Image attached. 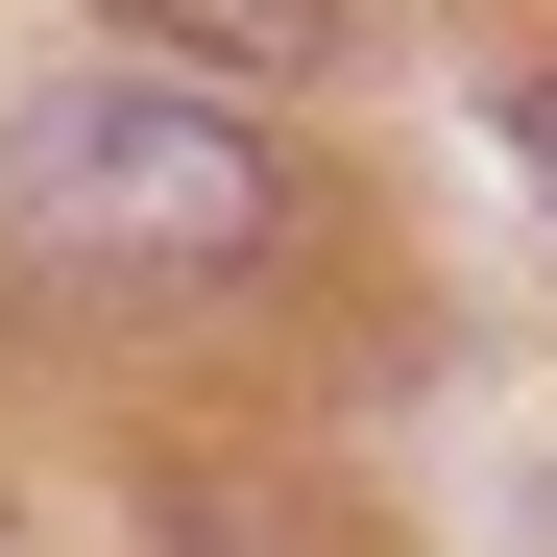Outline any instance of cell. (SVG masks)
Returning a JSON list of instances; mask_svg holds the SVG:
<instances>
[{
	"label": "cell",
	"mask_w": 557,
	"mask_h": 557,
	"mask_svg": "<svg viewBox=\"0 0 557 557\" xmlns=\"http://www.w3.org/2000/svg\"><path fill=\"white\" fill-rule=\"evenodd\" d=\"M292 243V170L219 98H49L0 122V267H73V292H219V267Z\"/></svg>",
	"instance_id": "obj_1"
},
{
	"label": "cell",
	"mask_w": 557,
	"mask_h": 557,
	"mask_svg": "<svg viewBox=\"0 0 557 557\" xmlns=\"http://www.w3.org/2000/svg\"><path fill=\"white\" fill-rule=\"evenodd\" d=\"M122 25H170V49H195V73H292V49L339 25V0H122Z\"/></svg>",
	"instance_id": "obj_2"
},
{
	"label": "cell",
	"mask_w": 557,
	"mask_h": 557,
	"mask_svg": "<svg viewBox=\"0 0 557 557\" xmlns=\"http://www.w3.org/2000/svg\"><path fill=\"white\" fill-rule=\"evenodd\" d=\"M509 146H533V195H557V73H533V98H509Z\"/></svg>",
	"instance_id": "obj_3"
}]
</instances>
